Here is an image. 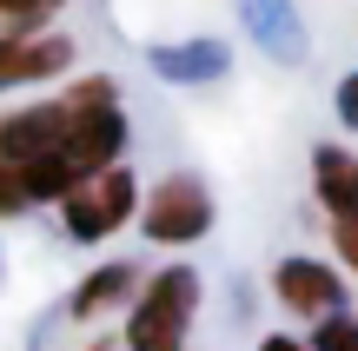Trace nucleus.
I'll return each instance as SVG.
<instances>
[{
	"mask_svg": "<svg viewBox=\"0 0 358 351\" xmlns=\"http://www.w3.org/2000/svg\"><path fill=\"white\" fill-rule=\"evenodd\" d=\"M192 305H199V278H192L186 265L146 278L140 305H133V318H127V351H186Z\"/></svg>",
	"mask_w": 358,
	"mask_h": 351,
	"instance_id": "nucleus-1",
	"label": "nucleus"
},
{
	"mask_svg": "<svg viewBox=\"0 0 358 351\" xmlns=\"http://www.w3.org/2000/svg\"><path fill=\"white\" fill-rule=\"evenodd\" d=\"M133 206H146L140 186H133V172L127 166H106V172L80 179L73 193L60 199V219H66L73 239H106V232H120V225L133 219Z\"/></svg>",
	"mask_w": 358,
	"mask_h": 351,
	"instance_id": "nucleus-2",
	"label": "nucleus"
},
{
	"mask_svg": "<svg viewBox=\"0 0 358 351\" xmlns=\"http://www.w3.org/2000/svg\"><path fill=\"white\" fill-rule=\"evenodd\" d=\"M140 225H146V239H159V246H192V239L213 225V193H206L192 172H173V179H159L153 193H146Z\"/></svg>",
	"mask_w": 358,
	"mask_h": 351,
	"instance_id": "nucleus-3",
	"label": "nucleus"
},
{
	"mask_svg": "<svg viewBox=\"0 0 358 351\" xmlns=\"http://www.w3.org/2000/svg\"><path fill=\"white\" fill-rule=\"evenodd\" d=\"M272 292H279V305L299 312V318H332L338 299H345V278H338L332 265H319V259H285L279 272H272Z\"/></svg>",
	"mask_w": 358,
	"mask_h": 351,
	"instance_id": "nucleus-4",
	"label": "nucleus"
},
{
	"mask_svg": "<svg viewBox=\"0 0 358 351\" xmlns=\"http://www.w3.org/2000/svg\"><path fill=\"white\" fill-rule=\"evenodd\" d=\"M73 66V40L47 33V40H0V87H20V80H53Z\"/></svg>",
	"mask_w": 358,
	"mask_h": 351,
	"instance_id": "nucleus-5",
	"label": "nucleus"
},
{
	"mask_svg": "<svg viewBox=\"0 0 358 351\" xmlns=\"http://www.w3.org/2000/svg\"><path fill=\"white\" fill-rule=\"evenodd\" d=\"M312 186H319L332 219H358V159H345L338 146H319L312 153Z\"/></svg>",
	"mask_w": 358,
	"mask_h": 351,
	"instance_id": "nucleus-6",
	"label": "nucleus"
},
{
	"mask_svg": "<svg viewBox=\"0 0 358 351\" xmlns=\"http://www.w3.org/2000/svg\"><path fill=\"white\" fill-rule=\"evenodd\" d=\"M120 299H133V265H100V272L73 292L66 312H73V318H100V312H113Z\"/></svg>",
	"mask_w": 358,
	"mask_h": 351,
	"instance_id": "nucleus-7",
	"label": "nucleus"
},
{
	"mask_svg": "<svg viewBox=\"0 0 358 351\" xmlns=\"http://www.w3.org/2000/svg\"><path fill=\"white\" fill-rule=\"evenodd\" d=\"M153 66L166 80H213L219 66H226V53L219 47H199V53H153Z\"/></svg>",
	"mask_w": 358,
	"mask_h": 351,
	"instance_id": "nucleus-8",
	"label": "nucleus"
},
{
	"mask_svg": "<svg viewBox=\"0 0 358 351\" xmlns=\"http://www.w3.org/2000/svg\"><path fill=\"white\" fill-rule=\"evenodd\" d=\"M27 179H20V166H13L7 153H0V219H13V212H27Z\"/></svg>",
	"mask_w": 358,
	"mask_h": 351,
	"instance_id": "nucleus-9",
	"label": "nucleus"
},
{
	"mask_svg": "<svg viewBox=\"0 0 358 351\" xmlns=\"http://www.w3.org/2000/svg\"><path fill=\"white\" fill-rule=\"evenodd\" d=\"M312 351H358V325H352V318H319Z\"/></svg>",
	"mask_w": 358,
	"mask_h": 351,
	"instance_id": "nucleus-10",
	"label": "nucleus"
},
{
	"mask_svg": "<svg viewBox=\"0 0 358 351\" xmlns=\"http://www.w3.org/2000/svg\"><path fill=\"white\" fill-rule=\"evenodd\" d=\"M53 7H60V0H0V20H13V27H34V20H47Z\"/></svg>",
	"mask_w": 358,
	"mask_h": 351,
	"instance_id": "nucleus-11",
	"label": "nucleus"
},
{
	"mask_svg": "<svg viewBox=\"0 0 358 351\" xmlns=\"http://www.w3.org/2000/svg\"><path fill=\"white\" fill-rule=\"evenodd\" d=\"M332 246H338V259L358 272V219H332Z\"/></svg>",
	"mask_w": 358,
	"mask_h": 351,
	"instance_id": "nucleus-12",
	"label": "nucleus"
},
{
	"mask_svg": "<svg viewBox=\"0 0 358 351\" xmlns=\"http://www.w3.org/2000/svg\"><path fill=\"white\" fill-rule=\"evenodd\" d=\"M338 119H345V126H358V73L338 80Z\"/></svg>",
	"mask_w": 358,
	"mask_h": 351,
	"instance_id": "nucleus-13",
	"label": "nucleus"
},
{
	"mask_svg": "<svg viewBox=\"0 0 358 351\" xmlns=\"http://www.w3.org/2000/svg\"><path fill=\"white\" fill-rule=\"evenodd\" d=\"M259 351H312V345H299V338H285V331H279V338H266Z\"/></svg>",
	"mask_w": 358,
	"mask_h": 351,
	"instance_id": "nucleus-14",
	"label": "nucleus"
}]
</instances>
